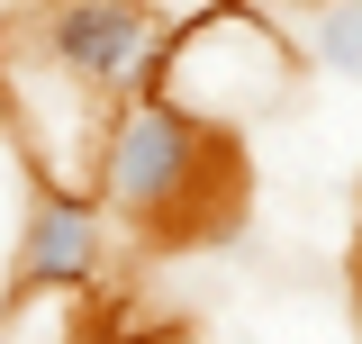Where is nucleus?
Wrapping results in <instances>:
<instances>
[{"mask_svg":"<svg viewBox=\"0 0 362 344\" xmlns=\"http://www.w3.org/2000/svg\"><path fill=\"white\" fill-rule=\"evenodd\" d=\"M299 73V45L281 18H254V9H218V18H190V28H163V55H154V100H173L181 118H199L209 136L245 127L281 109V91Z\"/></svg>","mask_w":362,"mask_h":344,"instance_id":"1","label":"nucleus"},{"mask_svg":"<svg viewBox=\"0 0 362 344\" xmlns=\"http://www.w3.org/2000/svg\"><path fill=\"white\" fill-rule=\"evenodd\" d=\"M218 172V136L199 127V118H181L173 100H154V91H136L109 109V127L90 145V200L100 209L136 217V227H173L190 200H199V181Z\"/></svg>","mask_w":362,"mask_h":344,"instance_id":"2","label":"nucleus"},{"mask_svg":"<svg viewBox=\"0 0 362 344\" xmlns=\"http://www.w3.org/2000/svg\"><path fill=\"white\" fill-rule=\"evenodd\" d=\"M28 45H37L82 100L118 109V100H136V91L154 82L163 18H154V9H127V0H73V9H45L37 28H28Z\"/></svg>","mask_w":362,"mask_h":344,"instance_id":"3","label":"nucleus"},{"mask_svg":"<svg viewBox=\"0 0 362 344\" xmlns=\"http://www.w3.org/2000/svg\"><path fill=\"white\" fill-rule=\"evenodd\" d=\"M109 263V209L90 200L82 181H37L18 209V254H9V290L18 299H64L90 290Z\"/></svg>","mask_w":362,"mask_h":344,"instance_id":"4","label":"nucleus"},{"mask_svg":"<svg viewBox=\"0 0 362 344\" xmlns=\"http://www.w3.org/2000/svg\"><path fill=\"white\" fill-rule=\"evenodd\" d=\"M299 55H308L317 73H335V82H362V0L317 9L308 28H299Z\"/></svg>","mask_w":362,"mask_h":344,"instance_id":"5","label":"nucleus"}]
</instances>
